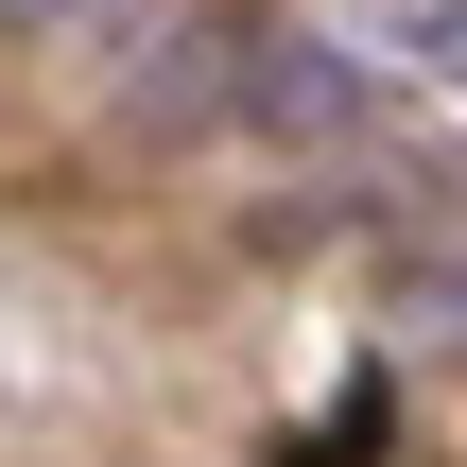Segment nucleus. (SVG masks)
<instances>
[{
    "label": "nucleus",
    "mask_w": 467,
    "mask_h": 467,
    "mask_svg": "<svg viewBox=\"0 0 467 467\" xmlns=\"http://www.w3.org/2000/svg\"><path fill=\"white\" fill-rule=\"evenodd\" d=\"M243 104H260V121H295V139H329V121H347V104H364V87H347V69H329V52H295V35H277V52H260V69H243Z\"/></svg>",
    "instance_id": "f257e3e1"
},
{
    "label": "nucleus",
    "mask_w": 467,
    "mask_h": 467,
    "mask_svg": "<svg viewBox=\"0 0 467 467\" xmlns=\"http://www.w3.org/2000/svg\"><path fill=\"white\" fill-rule=\"evenodd\" d=\"M35 17H87V0H0V35H35Z\"/></svg>",
    "instance_id": "f03ea898"
}]
</instances>
